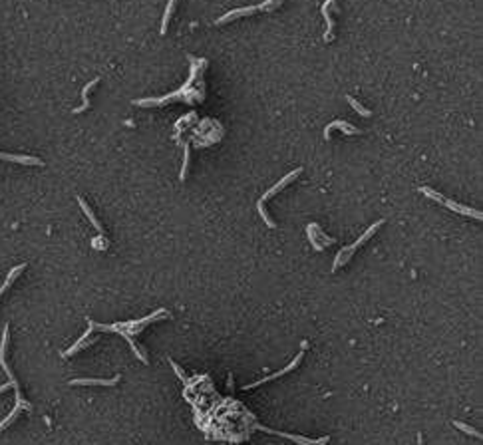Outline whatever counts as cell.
I'll list each match as a JSON object with an SVG mask.
<instances>
[{
    "mask_svg": "<svg viewBox=\"0 0 483 445\" xmlns=\"http://www.w3.org/2000/svg\"><path fill=\"white\" fill-rule=\"evenodd\" d=\"M187 60L193 62L191 66V78L187 82V87L183 85L181 90L173 92V94H167L163 98H143V100H133L132 104L137 106V107H159V106H165V104H171V102H187L185 96H191V102H203V85H197L193 87V84L197 80H201V74L203 70L207 68V60H197L193 56H187Z\"/></svg>",
    "mask_w": 483,
    "mask_h": 445,
    "instance_id": "7a4b0ae2",
    "label": "cell"
},
{
    "mask_svg": "<svg viewBox=\"0 0 483 445\" xmlns=\"http://www.w3.org/2000/svg\"><path fill=\"white\" fill-rule=\"evenodd\" d=\"M8 388H10V381H8V383H4V385H0V394H2V392H6Z\"/></svg>",
    "mask_w": 483,
    "mask_h": 445,
    "instance_id": "603a6c76",
    "label": "cell"
},
{
    "mask_svg": "<svg viewBox=\"0 0 483 445\" xmlns=\"http://www.w3.org/2000/svg\"><path fill=\"white\" fill-rule=\"evenodd\" d=\"M332 12H338V6L334 0H324L322 4V16L326 20V32H324V42H332L334 40V16H332Z\"/></svg>",
    "mask_w": 483,
    "mask_h": 445,
    "instance_id": "ba28073f",
    "label": "cell"
},
{
    "mask_svg": "<svg viewBox=\"0 0 483 445\" xmlns=\"http://www.w3.org/2000/svg\"><path fill=\"white\" fill-rule=\"evenodd\" d=\"M119 381V376L111 378V380H102V378H80V380H72L68 381L70 385H108V388H111V385H115Z\"/></svg>",
    "mask_w": 483,
    "mask_h": 445,
    "instance_id": "7c38bea8",
    "label": "cell"
},
{
    "mask_svg": "<svg viewBox=\"0 0 483 445\" xmlns=\"http://www.w3.org/2000/svg\"><path fill=\"white\" fill-rule=\"evenodd\" d=\"M303 358H305V350H300L298 354H296V358L286 366V368H283L281 372H275V374H270V376H266V378H263V380H259V381H253V383H247V385H243V390H253V388H259V385H263V383H266V381H273L275 378H281V376H286L288 372H292L294 368H298L300 366V362H303Z\"/></svg>",
    "mask_w": 483,
    "mask_h": 445,
    "instance_id": "52a82bcc",
    "label": "cell"
},
{
    "mask_svg": "<svg viewBox=\"0 0 483 445\" xmlns=\"http://www.w3.org/2000/svg\"><path fill=\"white\" fill-rule=\"evenodd\" d=\"M100 80H102V78H94V80H89V82L84 85V90H82V106L74 107V113H82V111L89 109V92H92L94 87L100 84Z\"/></svg>",
    "mask_w": 483,
    "mask_h": 445,
    "instance_id": "4fadbf2b",
    "label": "cell"
},
{
    "mask_svg": "<svg viewBox=\"0 0 483 445\" xmlns=\"http://www.w3.org/2000/svg\"><path fill=\"white\" fill-rule=\"evenodd\" d=\"M310 227H312V231H314V234L316 236H320V241H322V247H330V245H334V239H330V236L316 225V223H310Z\"/></svg>",
    "mask_w": 483,
    "mask_h": 445,
    "instance_id": "d6986e66",
    "label": "cell"
},
{
    "mask_svg": "<svg viewBox=\"0 0 483 445\" xmlns=\"http://www.w3.org/2000/svg\"><path fill=\"white\" fill-rule=\"evenodd\" d=\"M384 223H386L384 219H380V221H376V223H372V225H370V227H368V229L364 231V234H362V236H360V239H358V241H354L352 245H348V247H344V249H340V253L336 254V258H334V262H332V271H330V273H336V271L340 269V266H346V264L350 262V258L354 256V253H356V251H358L360 247H364V245H366V243H368V241L372 239V236L376 234V231H378V229H380V227H382Z\"/></svg>",
    "mask_w": 483,
    "mask_h": 445,
    "instance_id": "277c9868",
    "label": "cell"
},
{
    "mask_svg": "<svg viewBox=\"0 0 483 445\" xmlns=\"http://www.w3.org/2000/svg\"><path fill=\"white\" fill-rule=\"evenodd\" d=\"M307 233H308V239H310V245H312V249L314 251H322L324 247L318 243V239H316V236H314V233H312V229H310V225L307 227Z\"/></svg>",
    "mask_w": 483,
    "mask_h": 445,
    "instance_id": "44dd1931",
    "label": "cell"
},
{
    "mask_svg": "<svg viewBox=\"0 0 483 445\" xmlns=\"http://www.w3.org/2000/svg\"><path fill=\"white\" fill-rule=\"evenodd\" d=\"M175 8H177V0H169L167 6H165V12H163V20H161V36H165L169 30V20H171Z\"/></svg>",
    "mask_w": 483,
    "mask_h": 445,
    "instance_id": "9a60e30c",
    "label": "cell"
},
{
    "mask_svg": "<svg viewBox=\"0 0 483 445\" xmlns=\"http://www.w3.org/2000/svg\"><path fill=\"white\" fill-rule=\"evenodd\" d=\"M89 334H94V330H92V328H89V326H88V330H86V332L82 334V338H80V340H78V342H76V344H74V346H72L70 350H66V352L62 354L64 358H68V356H72V354L80 352V350H82L84 346H88V338H89Z\"/></svg>",
    "mask_w": 483,
    "mask_h": 445,
    "instance_id": "2e32d148",
    "label": "cell"
},
{
    "mask_svg": "<svg viewBox=\"0 0 483 445\" xmlns=\"http://www.w3.org/2000/svg\"><path fill=\"white\" fill-rule=\"evenodd\" d=\"M419 193L424 195V197H428V199H432V201H436V203H439V205H443V207H447V209L454 211V213H460L463 217H471L475 221H481L483 219V213L481 211H475V209H471V207H465V205H460L456 201H451V199L439 195L438 191H434L432 187H419Z\"/></svg>",
    "mask_w": 483,
    "mask_h": 445,
    "instance_id": "8992f818",
    "label": "cell"
},
{
    "mask_svg": "<svg viewBox=\"0 0 483 445\" xmlns=\"http://www.w3.org/2000/svg\"><path fill=\"white\" fill-rule=\"evenodd\" d=\"M169 366L173 368V372H175V374L179 376V380H181V381H187V376H185V372L181 370V368H179V366H177V364H175V362H173L171 358H169Z\"/></svg>",
    "mask_w": 483,
    "mask_h": 445,
    "instance_id": "7402d4cb",
    "label": "cell"
},
{
    "mask_svg": "<svg viewBox=\"0 0 483 445\" xmlns=\"http://www.w3.org/2000/svg\"><path fill=\"white\" fill-rule=\"evenodd\" d=\"M346 102H348V104L352 106V109H354V111H358L362 117H370V115H372V111H370L368 107H364V106H362L358 100H354L352 96H346Z\"/></svg>",
    "mask_w": 483,
    "mask_h": 445,
    "instance_id": "ac0fdd59",
    "label": "cell"
},
{
    "mask_svg": "<svg viewBox=\"0 0 483 445\" xmlns=\"http://www.w3.org/2000/svg\"><path fill=\"white\" fill-rule=\"evenodd\" d=\"M24 269H26V264H18V266H14V269L10 271V275L6 276V280H4V284H2V286H0V296H2V294L6 292V288H10V286H12V282H14V280H16L18 276H20V273H22Z\"/></svg>",
    "mask_w": 483,
    "mask_h": 445,
    "instance_id": "e0dca14e",
    "label": "cell"
},
{
    "mask_svg": "<svg viewBox=\"0 0 483 445\" xmlns=\"http://www.w3.org/2000/svg\"><path fill=\"white\" fill-rule=\"evenodd\" d=\"M454 425H456L458 429H461L463 433H467V435H473V437H477V439H481V437H483V435H481V431H477V429L469 427L467 424H461V422H454Z\"/></svg>",
    "mask_w": 483,
    "mask_h": 445,
    "instance_id": "ffe728a7",
    "label": "cell"
},
{
    "mask_svg": "<svg viewBox=\"0 0 483 445\" xmlns=\"http://www.w3.org/2000/svg\"><path fill=\"white\" fill-rule=\"evenodd\" d=\"M8 336H10V328L6 326V328H4V334H2V342H0V364H2V368H4V372H6V376H8V380H10V385H12L14 392H16V405H14V409L6 415V418H4L2 422H0V433H2V431L6 429V425H10V424L16 420V415H18V411H20V409H28V411H32V403L26 402V400L22 398V394H20V385H18V381H16V376L12 374L10 366L6 364Z\"/></svg>",
    "mask_w": 483,
    "mask_h": 445,
    "instance_id": "3957f363",
    "label": "cell"
},
{
    "mask_svg": "<svg viewBox=\"0 0 483 445\" xmlns=\"http://www.w3.org/2000/svg\"><path fill=\"white\" fill-rule=\"evenodd\" d=\"M167 318H171V314L165 310V308H159V310H155L154 314H149V316H145V318H137V320H128V322H115V324H98V322H94L92 318H86L88 320V326L92 330H100V332H115V334H122L128 342H130V346H132V350H133V354L137 356V358L143 362V364H147V356L139 350V346L133 342V334H139V332H143L145 328L152 322H157V320H167Z\"/></svg>",
    "mask_w": 483,
    "mask_h": 445,
    "instance_id": "6da1fadb",
    "label": "cell"
},
{
    "mask_svg": "<svg viewBox=\"0 0 483 445\" xmlns=\"http://www.w3.org/2000/svg\"><path fill=\"white\" fill-rule=\"evenodd\" d=\"M334 129H340L344 135H360V133H362V129L356 127V126H352L350 122L334 120V122H330V124L324 127V139H326V141L330 139V135H332V131H334Z\"/></svg>",
    "mask_w": 483,
    "mask_h": 445,
    "instance_id": "30bf717a",
    "label": "cell"
},
{
    "mask_svg": "<svg viewBox=\"0 0 483 445\" xmlns=\"http://www.w3.org/2000/svg\"><path fill=\"white\" fill-rule=\"evenodd\" d=\"M0 159H4V161H10V163H22V165H44V161L42 159H38V157H30V155H14V153H4V151H0Z\"/></svg>",
    "mask_w": 483,
    "mask_h": 445,
    "instance_id": "8fae6325",
    "label": "cell"
},
{
    "mask_svg": "<svg viewBox=\"0 0 483 445\" xmlns=\"http://www.w3.org/2000/svg\"><path fill=\"white\" fill-rule=\"evenodd\" d=\"M78 205L82 207V211H84V215H86V217L89 219V223H92V227H94V229H96V231L100 233V236H106V231H104V227H102V223L98 221V217L94 215V211H92V209H89V205H88V203H86V201H84L82 197H78Z\"/></svg>",
    "mask_w": 483,
    "mask_h": 445,
    "instance_id": "5bb4252c",
    "label": "cell"
},
{
    "mask_svg": "<svg viewBox=\"0 0 483 445\" xmlns=\"http://www.w3.org/2000/svg\"><path fill=\"white\" fill-rule=\"evenodd\" d=\"M300 173H303V167H296L294 171H290L288 175H285V177H283V179H281L279 183H275L273 187H270V189H268V191H266V193H264V195H263V197L259 199V203H257V211H259V215H261V219L264 221V225H266V227L275 229V227H277V223H275L273 219L268 217V213H266V209H264V203H266V201H270V199H273V197H275L277 193H281V191H283V189H285L286 185H290V183H292V181L296 179V177H298Z\"/></svg>",
    "mask_w": 483,
    "mask_h": 445,
    "instance_id": "5b68a950",
    "label": "cell"
},
{
    "mask_svg": "<svg viewBox=\"0 0 483 445\" xmlns=\"http://www.w3.org/2000/svg\"><path fill=\"white\" fill-rule=\"evenodd\" d=\"M255 12H264V6H263V4H257V6H243V8H235V10H231V12L223 14V16H219V18L215 20V24H217V26H223V24H229V22H233V20H237V18L251 16V14H255Z\"/></svg>",
    "mask_w": 483,
    "mask_h": 445,
    "instance_id": "9c48e42d",
    "label": "cell"
}]
</instances>
